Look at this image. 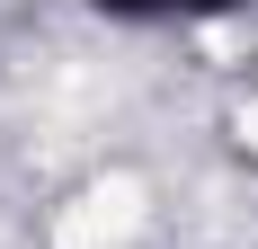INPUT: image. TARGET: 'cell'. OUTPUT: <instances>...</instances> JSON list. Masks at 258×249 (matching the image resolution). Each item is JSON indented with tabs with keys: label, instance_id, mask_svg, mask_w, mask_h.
Here are the masks:
<instances>
[{
	"label": "cell",
	"instance_id": "6da1fadb",
	"mask_svg": "<svg viewBox=\"0 0 258 249\" xmlns=\"http://www.w3.org/2000/svg\"><path fill=\"white\" fill-rule=\"evenodd\" d=\"M98 18H134V27H160V18H232L249 0H89Z\"/></svg>",
	"mask_w": 258,
	"mask_h": 249
}]
</instances>
